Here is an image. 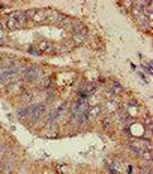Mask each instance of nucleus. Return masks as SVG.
Instances as JSON below:
<instances>
[{
	"label": "nucleus",
	"instance_id": "1",
	"mask_svg": "<svg viewBox=\"0 0 153 174\" xmlns=\"http://www.w3.org/2000/svg\"><path fill=\"white\" fill-rule=\"evenodd\" d=\"M23 78L27 80V81H38L39 78H42V71L39 69L38 66L32 65V66H29L23 72Z\"/></svg>",
	"mask_w": 153,
	"mask_h": 174
},
{
	"label": "nucleus",
	"instance_id": "2",
	"mask_svg": "<svg viewBox=\"0 0 153 174\" xmlns=\"http://www.w3.org/2000/svg\"><path fill=\"white\" fill-rule=\"evenodd\" d=\"M45 111V104H33L32 107H30V117L33 119V120H36L39 116H42V113Z\"/></svg>",
	"mask_w": 153,
	"mask_h": 174
},
{
	"label": "nucleus",
	"instance_id": "3",
	"mask_svg": "<svg viewBox=\"0 0 153 174\" xmlns=\"http://www.w3.org/2000/svg\"><path fill=\"white\" fill-rule=\"evenodd\" d=\"M38 51L39 53H44V54H53L56 51V47L51 42H47V41H42L38 45Z\"/></svg>",
	"mask_w": 153,
	"mask_h": 174
},
{
	"label": "nucleus",
	"instance_id": "4",
	"mask_svg": "<svg viewBox=\"0 0 153 174\" xmlns=\"http://www.w3.org/2000/svg\"><path fill=\"white\" fill-rule=\"evenodd\" d=\"M32 20L35 23H44V21H47V11L45 9H35V14H33Z\"/></svg>",
	"mask_w": 153,
	"mask_h": 174
},
{
	"label": "nucleus",
	"instance_id": "5",
	"mask_svg": "<svg viewBox=\"0 0 153 174\" xmlns=\"http://www.w3.org/2000/svg\"><path fill=\"white\" fill-rule=\"evenodd\" d=\"M8 92H9L11 95H21V93H23L21 83L17 81V83H14V84H9V86H8Z\"/></svg>",
	"mask_w": 153,
	"mask_h": 174
},
{
	"label": "nucleus",
	"instance_id": "6",
	"mask_svg": "<svg viewBox=\"0 0 153 174\" xmlns=\"http://www.w3.org/2000/svg\"><path fill=\"white\" fill-rule=\"evenodd\" d=\"M12 17L18 21V24H20V26H24V23H26V20H27V18H26V15H24V11H17L15 14H12Z\"/></svg>",
	"mask_w": 153,
	"mask_h": 174
},
{
	"label": "nucleus",
	"instance_id": "7",
	"mask_svg": "<svg viewBox=\"0 0 153 174\" xmlns=\"http://www.w3.org/2000/svg\"><path fill=\"white\" fill-rule=\"evenodd\" d=\"M20 27H21V26L18 24V21H17L12 15H9V17H8V29H9V30H15V29H20Z\"/></svg>",
	"mask_w": 153,
	"mask_h": 174
},
{
	"label": "nucleus",
	"instance_id": "8",
	"mask_svg": "<svg viewBox=\"0 0 153 174\" xmlns=\"http://www.w3.org/2000/svg\"><path fill=\"white\" fill-rule=\"evenodd\" d=\"M33 92L32 90H23V93H21V99H23V102H30L32 99H33Z\"/></svg>",
	"mask_w": 153,
	"mask_h": 174
},
{
	"label": "nucleus",
	"instance_id": "9",
	"mask_svg": "<svg viewBox=\"0 0 153 174\" xmlns=\"http://www.w3.org/2000/svg\"><path fill=\"white\" fill-rule=\"evenodd\" d=\"M101 110H102V108H101L99 105H96V107H93V108H89V111L86 113L87 119H89V117H92V116H96V114H99V113H101Z\"/></svg>",
	"mask_w": 153,
	"mask_h": 174
},
{
	"label": "nucleus",
	"instance_id": "10",
	"mask_svg": "<svg viewBox=\"0 0 153 174\" xmlns=\"http://www.w3.org/2000/svg\"><path fill=\"white\" fill-rule=\"evenodd\" d=\"M12 170H14V161H8V162L5 164V167H3L2 173H3V174H9Z\"/></svg>",
	"mask_w": 153,
	"mask_h": 174
},
{
	"label": "nucleus",
	"instance_id": "11",
	"mask_svg": "<svg viewBox=\"0 0 153 174\" xmlns=\"http://www.w3.org/2000/svg\"><path fill=\"white\" fill-rule=\"evenodd\" d=\"M131 9H132V14H134L135 17H140V15L143 14V6H140L138 3H135V6H132Z\"/></svg>",
	"mask_w": 153,
	"mask_h": 174
},
{
	"label": "nucleus",
	"instance_id": "12",
	"mask_svg": "<svg viewBox=\"0 0 153 174\" xmlns=\"http://www.w3.org/2000/svg\"><path fill=\"white\" fill-rule=\"evenodd\" d=\"M30 114V107H26V108H20L18 110V116L20 117H26Z\"/></svg>",
	"mask_w": 153,
	"mask_h": 174
},
{
	"label": "nucleus",
	"instance_id": "13",
	"mask_svg": "<svg viewBox=\"0 0 153 174\" xmlns=\"http://www.w3.org/2000/svg\"><path fill=\"white\" fill-rule=\"evenodd\" d=\"M72 39H74V42L78 45V44H83L84 41H86V38L83 36V35H78V33H75L74 36H72Z\"/></svg>",
	"mask_w": 153,
	"mask_h": 174
},
{
	"label": "nucleus",
	"instance_id": "14",
	"mask_svg": "<svg viewBox=\"0 0 153 174\" xmlns=\"http://www.w3.org/2000/svg\"><path fill=\"white\" fill-rule=\"evenodd\" d=\"M140 156H143V159H144V161H147V162H150V161H152V152H149V150H144Z\"/></svg>",
	"mask_w": 153,
	"mask_h": 174
},
{
	"label": "nucleus",
	"instance_id": "15",
	"mask_svg": "<svg viewBox=\"0 0 153 174\" xmlns=\"http://www.w3.org/2000/svg\"><path fill=\"white\" fill-rule=\"evenodd\" d=\"M111 92H113V93H117V95H120V93H123V89H122V87L119 86V84H113V89H111Z\"/></svg>",
	"mask_w": 153,
	"mask_h": 174
},
{
	"label": "nucleus",
	"instance_id": "16",
	"mask_svg": "<svg viewBox=\"0 0 153 174\" xmlns=\"http://www.w3.org/2000/svg\"><path fill=\"white\" fill-rule=\"evenodd\" d=\"M102 125H104V128H108V126L111 125V119H110L108 116H105V119L102 120Z\"/></svg>",
	"mask_w": 153,
	"mask_h": 174
},
{
	"label": "nucleus",
	"instance_id": "17",
	"mask_svg": "<svg viewBox=\"0 0 153 174\" xmlns=\"http://www.w3.org/2000/svg\"><path fill=\"white\" fill-rule=\"evenodd\" d=\"M5 155H6V146H0V162L5 158Z\"/></svg>",
	"mask_w": 153,
	"mask_h": 174
},
{
	"label": "nucleus",
	"instance_id": "18",
	"mask_svg": "<svg viewBox=\"0 0 153 174\" xmlns=\"http://www.w3.org/2000/svg\"><path fill=\"white\" fill-rule=\"evenodd\" d=\"M29 51H30V53H35V56H38V54H41V53H39V51L36 50V48H35V47H30V48H29Z\"/></svg>",
	"mask_w": 153,
	"mask_h": 174
},
{
	"label": "nucleus",
	"instance_id": "19",
	"mask_svg": "<svg viewBox=\"0 0 153 174\" xmlns=\"http://www.w3.org/2000/svg\"><path fill=\"white\" fill-rule=\"evenodd\" d=\"M3 39H5V32L0 29V44H2V41H3Z\"/></svg>",
	"mask_w": 153,
	"mask_h": 174
}]
</instances>
